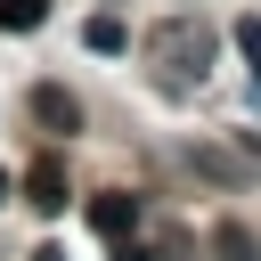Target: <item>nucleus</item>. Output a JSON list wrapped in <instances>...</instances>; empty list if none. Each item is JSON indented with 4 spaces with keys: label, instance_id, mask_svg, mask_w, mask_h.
<instances>
[{
    "label": "nucleus",
    "instance_id": "423d86ee",
    "mask_svg": "<svg viewBox=\"0 0 261 261\" xmlns=\"http://www.w3.org/2000/svg\"><path fill=\"white\" fill-rule=\"evenodd\" d=\"M82 41H90L98 57H122V49H130V33H122L114 16H90V24H82Z\"/></svg>",
    "mask_w": 261,
    "mask_h": 261
},
{
    "label": "nucleus",
    "instance_id": "f257e3e1",
    "mask_svg": "<svg viewBox=\"0 0 261 261\" xmlns=\"http://www.w3.org/2000/svg\"><path fill=\"white\" fill-rule=\"evenodd\" d=\"M212 57H220V33H212L204 16H163V24L147 33V65H155L163 90H196V82L212 73Z\"/></svg>",
    "mask_w": 261,
    "mask_h": 261
},
{
    "label": "nucleus",
    "instance_id": "f03ea898",
    "mask_svg": "<svg viewBox=\"0 0 261 261\" xmlns=\"http://www.w3.org/2000/svg\"><path fill=\"white\" fill-rule=\"evenodd\" d=\"M33 122H41V130H57V139H73V130H82V106H73V90L41 82V90H33Z\"/></svg>",
    "mask_w": 261,
    "mask_h": 261
},
{
    "label": "nucleus",
    "instance_id": "20e7f679",
    "mask_svg": "<svg viewBox=\"0 0 261 261\" xmlns=\"http://www.w3.org/2000/svg\"><path fill=\"white\" fill-rule=\"evenodd\" d=\"M196 171H204V179H228V188H245V179H261V147H253V155H228V147H196Z\"/></svg>",
    "mask_w": 261,
    "mask_h": 261
},
{
    "label": "nucleus",
    "instance_id": "0eeeda50",
    "mask_svg": "<svg viewBox=\"0 0 261 261\" xmlns=\"http://www.w3.org/2000/svg\"><path fill=\"white\" fill-rule=\"evenodd\" d=\"M49 16V0H0V33H33Z\"/></svg>",
    "mask_w": 261,
    "mask_h": 261
},
{
    "label": "nucleus",
    "instance_id": "7ed1b4c3",
    "mask_svg": "<svg viewBox=\"0 0 261 261\" xmlns=\"http://www.w3.org/2000/svg\"><path fill=\"white\" fill-rule=\"evenodd\" d=\"M24 204H33V212H65V163H57V155H41V163L24 171Z\"/></svg>",
    "mask_w": 261,
    "mask_h": 261
},
{
    "label": "nucleus",
    "instance_id": "39448f33",
    "mask_svg": "<svg viewBox=\"0 0 261 261\" xmlns=\"http://www.w3.org/2000/svg\"><path fill=\"white\" fill-rule=\"evenodd\" d=\"M130 220H139V196H122V188H114V196H98V204H90V228H98V237H122V228H130Z\"/></svg>",
    "mask_w": 261,
    "mask_h": 261
},
{
    "label": "nucleus",
    "instance_id": "f8f14e48",
    "mask_svg": "<svg viewBox=\"0 0 261 261\" xmlns=\"http://www.w3.org/2000/svg\"><path fill=\"white\" fill-rule=\"evenodd\" d=\"M8 196H16V179H8V171H0V204H8Z\"/></svg>",
    "mask_w": 261,
    "mask_h": 261
},
{
    "label": "nucleus",
    "instance_id": "9d476101",
    "mask_svg": "<svg viewBox=\"0 0 261 261\" xmlns=\"http://www.w3.org/2000/svg\"><path fill=\"white\" fill-rule=\"evenodd\" d=\"M114 261H147V253H139V245H122V253H114Z\"/></svg>",
    "mask_w": 261,
    "mask_h": 261
},
{
    "label": "nucleus",
    "instance_id": "1a4fd4ad",
    "mask_svg": "<svg viewBox=\"0 0 261 261\" xmlns=\"http://www.w3.org/2000/svg\"><path fill=\"white\" fill-rule=\"evenodd\" d=\"M237 49L253 57V82H261V16H237Z\"/></svg>",
    "mask_w": 261,
    "mask_h": 261
},
{
    "label": "nucleus",
    "instance_id": "6e6552de",
    "mask_svg": "<svg viewBox=\"0 0 261 261\" xmlns=\"http://www.w3.org/2000/svg\"><path fill=\"white\" fill-rule=\"evenodd\" d=\"M228 261H261V245H253V228H237V220H220V237H212Z\"/></svg>",
    "mask_w": 261,
    "mask_h": 261
},
{
    "label": "nucleus",
    "instance_id": "9b49d317",
    "mask_svg": "<svg viewBox=\"0 0 261 261\" xmlns=\"http://www.w3.org/2000/svg\"><path fill=\"white\" fill-rule=\"evenodd\" d=\"M33 261H65V253H57V245H41V253H33Z\"/></svg>",
    "mask_w": 261,
    "mask_h": 261
}]
</instances>
